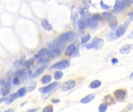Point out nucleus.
<instances>
[{
    "label": "nucleus",
    "instance_id": "f257e3e1",
    "mask_svg": "<svg viewBox=\"0 0 133 112\" xmlns=\"http://www.w3.org/2000/svg\"><path fill=\"white\" fill-rule=\"evenodd\" d=\"M133 0H117L114 7V10L115 12H121L124 10Z\"/></svg>",
    "mask_w": 133,
    "mask_h": 112
},
{
    "label": "nucleus",
    "instance_id": "f03ea898",
    "mask_svg": "<svg viewBox=\"0 0 133 112\" xmlns=\"http://www.w3.org/2000/svg\"><path fill=\"white\" fill-rule=\"evenodd\" d=\"M104 45V40L101 39V38H94L92 42L89 44H87L86 45V48H88V49H96V50H98L100 48H101Z\"/></svg>",
    "mask_w": 133,
    "mask_h": 112
},
{
    "label": "nucleus",
    "instance_id": "7ed1b4c3",
    "mask_svg": "<svg viewBox=\"0 0 133 112\" xmlns=\"http://www.w3.org/2000/svg\"><path fill=\"white\" fill-rule=\"evenodd\" d=\"M70 65V62L69 60H62V61H60L57 63H55L52 68L55 69H57V70H62V69H65L66 68H68Z\"/></svg>",
    "mask_w": 133,
    "mask_h": 112
},
{
    "label": "nucleus",
    "instance_id": "20e7f679",
    "mask_svg": "<svg viewBox=\"0 0 133 112\" xmlns=\"http://www.w3.org/2000/svg\"><path fill=\"white\" fill-rule=\"evenodd\" d=\"M76 86V82L75 80H68L66 81L65 83H64L61 87L62 90V91H68V90H70L72 89H73Z\"/></svg>",
    "mask_w": 133,
    "mask_h": 112
},
{
    "label": "nucleus",
    "instance_id": "39448f33",
    "mask_svg": "<svg viewBox=\"0 0 133 112\" xmlns=\"http://www.w3.org/2000/svg\"><path fill=\"white\" fill-rule=\"evenodd\" d=\"M65 55L72 56V57H76L79 55V53H78V51H77L76 46L74 44H70L65 50Z\"/></svg>",
    "mask_w": 133,
    "mask_h": 112
},
{
    "label": "nucleus",
    "instance_id": "423d86ee",
    "mask_svg": "<svg viewBox=\"0 0 133 112\" xmlns=\"http://www.w3.org/2000/svg\"><path fill=\"white\" fill-rule=\"evenodd\" d=\"M57 86H58V83H56V82L55 83H52L49 86H47V87L41 89L40 91L42 92V94H48V93H51L52 90H54L57 87Z\"/></svg>",
    "mask_w": 133,
    "mask_h": 112
},
{
    "label": "nucleus",
    "instance_id": "0eeeda50",
    "mask_svg": "<svg viewBox=\"0 0 133 112\" xmlns=\"http://www.w3.org/2000/svg\"><path fill=\"white\" fill-rule=\"evenodd\" d=\"M73 37H74L73 32H72V31H68V32H65V33L62 34L61 35V37H60V39H61L62 41L66 42V41H71V40L73 38Z\"/></svg>",
    "mask_w": 133,
    "mask_h": 112
},
{
    "label": "nucleus",
    "instance_id": "6e6552de",
    "mask_svg": "<svg viewBox=\"0 0 133 112\" xmlns=\"http://www.w3.org/2000/svg\"><path fill=\"white\" fill-rule=\"evenodd\" d=\"M98 23V19L94 16L93 17H90L87 19V25L91 29H94L97 27Z\"/></svg>",
    "mask_w": 133,
    "mask_h": 112
},
{
    "label": "nucleus",
    "instance_id": "1a4fd4ad",
    "mask_svg": "<svg viewBox=\"0 0 133 112\" xmlns=\"http://www.w3.org/2000/svg\"><path fill=\"white\" fill-rule=\"evenodd\" d=\"M114 94L118 100H123L126 97V91L124 90H118L114 93Z\"/></svg>",
    "mask_w": 133,
    "mask_h": 112
},
{
    "label": "nucleus",
    "instance_id": "9d476101",
    "mask_svg": "<svg viewBox=\"0 0 133 112\" xmlns=\"http://www.w3.org/2000/svg\"><path fill=\"white\" fill-rule=\"evenodd\" d=\"M132 50H133V44H126V45H124L123 47L121 48L120 53L123 54V55H127Z\"/></svg>",
    "mask_w": 133,
    "mask_h": 112
},
{
    "label": "nucleus",
    "instance_id": "9b49d317",
    "mask_svg": "<svg viewBox=\"0 0 133 112\" xmlns=\"http://www.w3.org/2000/svg\"><path fill=\"white\" fill-rule=\"evenodd\" d=\"M127 26L126 25H122V26H120L118 28V30H117V31H116V33H117V34H118V37H122V36H123L125 34V31H126V29H127Z\"/></svg>",
    "mask_w": 133,
    "mask_h": 112
},
{
    "label": "nucleus",
    "instance_id": "f8f14e48",
    "mask_svg": "<svg viewBox=\"0 0 133 112\" xmlns=\"http://www.w3.org/2000/svg\"><path fill=\"white\" fill-rule=\"evenodd\" d=\"M17 97H18V96H17V94L12 93V94H11L9 96H8V97L5 98V102L7 104H11L12 102H13V101L16 100V98Z\"/></svg>",
    "mask_w": 133,
    "mask_h": 112
},
{
    "label": "nucleus",
    "instance_id": "ddd939ff",
    "mask_svg": "<svg viewBox=\"0 0 133 112\" xmlns=\"http://www.w3.org/2000/svg\"><path fill=\"white\" fill-rule=\"evenodd\" d=\"M95 94H90L85 97H83L82 100H81V103L82 104H88L90 102H91L94 98H95Z\"/></svg>",
    "mask_w": 133,
    "mask_h": 112
},
{
    "label": "nucleus",
    "instance_id": "4468645a",
    "mask_svg": "<svg viewBox=\"0 0 133 112\" xmlns=\"http://www.w3.org/2000/svg\"><path fill=\"white\" fill-rule=\"evenodd\" d=\"M41 26L46 30H52V26L50 24V23L47 19H43L41 21Z\"/></svg>",
    "mask_w": 133,
    "mask_h": 112
},
{
    "label": "nucleus",
    "instance_id": "2eb2a0df",
    "mask_svg": "<svg viewBox=\"0 0 133 112\" xmlns=\"http://www.w3.org/2000/svg\"><path fill=\"white\" fill-rule=\"evenodd\" d=\"M47 54H48V51H47L45 48H43V49H41V50L35 55V58L39 59V58H44V57L47 56Z\"/></svg>",
    "mask_w": 133,
    "mask_h": 112
},
{
    "label": "nucleus",
    "instance_id": "dca6fc26",
    "mask_svg": "<svg viewBox=\"0 0 133 112\" xmlns=\"http://www.w3.org/2000/svg\"><path fill=\"white\" fill-rule=\"evenodd\" d=\"M101 86V82L100 80H94L91 82L89 87L91 89H97V88L100 87Z\"/></svg>",
    "mask_w": 133,
    "mask_h": 112
},
{
    "label": "nucleus",
    "instance_id": "f3484780",
    "mask_svg": "<svg viewBox=\"0 0 133 112\" xmlns=\"http://www.w3.org/2000/svg\"><path fill=\"white\" fill-rule=\"evenodd\" d=\"M87 27H88V25H87V19H83L79 20V27L81 30H84Z\"/></svg>",
    "mask_w": 133,
    "mask_h": 112
},
{
    "label": "nucleus",
    "instance_id": "a211bd4d",
    "mask_svg": "<svg viewBox=\"0 0 133 112\" xmlns=\"http://www.w3.org/2000/svg\"><path fill=\"white\" fill-rule=\"evenodd\" d=\"M119 37L118 36L117 33H115V32H111L108 34V41H115V40H117Z\"/></svg>",
    "mask_w": 133,
    "mask_h": 112
},
{
    "label": "nucleus",
    "instance_id": "6ab92c4d",
    "mask_svg": "<svg viewBox=\"0 0 133 112\" xmlns=\"http://www.w3.org/2000/svg\"><path fill=\"white\" fill-rule=\"evenodd\" d=\"M51 81V76L49 75H45L41 78V83L43 84H48Z\"/></svg>",
    "mask_w": 133,
    "mask_h": 112
},
{
    "label": "nucleus",
    "instance_id": "aec40b11",
    "mask_svg": "<svg viewBox=\"0 0 133 112\" xmlns=\"http://www.w3.org/2000/svg\"><path fill=\"white\" fill-rule=\"evenodd\" d=\"M79 16L77 14H76L75 16H74V19H73V27H74V29H77V27H79Z\"/></svg>",
    "mask_w": 133,
    "mask_h": 112
},
{
    "label": "nucleus",
    "instance_id": "412c9836",
    "mask_svg": "<svg viewBox=\"0 0 133 112\" xmlns=\"http://www.w3.org/2000/svg\"><path fill=\"white\" fill-rule=\"evenodd\" d=\"M46 69V66H42V67H41V68H39L35 73H34V76H33V77H36V76H39L40 74H41L44 71V69Z\"/></svg>",
    "mask_w": 133,
    "mask_h": 112
},
{
    "label": "nucleus",
    "instance_id": "4be33fe9",
    "mask_svg": "<svg viewBox=\"0 0 133 112\" xmlns=\"http://www.w3.org/2000/svg\"><path fill=\"white\" fill-rule=\"evenodd\" d=\"M62 76H63L62 72H61V71H57V72H55V79L56 80H60Z\"/></svg>",
    "mask_w": 133,
    "mask_h": 112
},
{
    "label": "nucleus",
    "instance_id": "5701e85b",
    "mask_svg": "<svg viewBox=\"0 0 133 112\" xmlns=\"http://www.w3.org/2000/svg\"><path fill=\"white\" fill-rule=\"evenodd\" d=\"M90 39V34H87V35H85V36H83V37H82L81 43H82V44H86Z\"/></svg>",
    "mask_w": 133,
    "mask_h": 112
},
{
    "label": "nucleus",
    "instance_id": "b1692460",
    "mask_svg": "<svg viewBox=\"0 0 133 112\" xmlns=\"http://www.w3.org/2000/svg\"><path fill=\"white\" fill-rule=\"evenodd\" d=\"M25 93H26V89L25 88H20L17 92V96L19 97H23L25 95Z\"/></svg>",
    "mask_w": 133,
    "mask_h": 112
},
{
    "label": "nucleus",
    "instance_id": "393cba45",
    "mask_svg": "<svg viewBox=\"0 0 133 112\" xmlns=\"http://www.w3.org/2000/svg\"><path fill=\"white\" fill-rule=\"evenodd\" d=\"M107 109H108V105L106 104H101L99 107V111L100 112L106 111Z\"/></svg>",
    "mask_w": 133,
    "mask_h": 112
},
{
    "label": "nucleus",
    "instance_id": "a878e982",
    "mask_svg": "<svg viewBox=\"0 0 133 112\" xmlns=\"http://www.w3.org/2000/svg\"><path fill=\"white\" fill-rule=\"evenodd\" d=\"M104 100H105L106 103H107V104H112V103H113V101H114L113 98H112V97H111L110 95H108V96H106V97H105V98H104Z\"/></svg>",
    "mask_w": 133,
    "mask_h": 112
},
{
    "label": "nucleus",
    "instance_id": "bb28decb",
    "mask_svg": "<svg viewBox=\"0 0 133 112\" xmlns=\"http://www.w3.org/2000/svg\"><path fill=\"white\" fill-rule=\"evenodd\" d=\"M111 16H112L111 14L109 13V12H104V13H103V17H104V19H106L107 20H108Z\"/></svg>",
    "mask_w": 133,
    "mask_h": 112
},
{
    "label": "nucleus",
    "instance_id": "cd10ccee",
    "mask_svg": "<svg viewBox=\"0 0 133 112\" xmlns=\"http://www.w3.org/2000/svg\"><path fill=\"white\" fill-rule=\"evenodd\" d=\"M12 84L15 85V86H17V85L19 84V79L17 77L13 78V80H12Z\"/></svg>",
    "mask_w": 133,
    "mask_h": 112
},
{
    "label": "nucleus",
    "instance_id": "c85d7f7f",
    "mask_svg": "<svg viewBox=\"0 0 133 112\" xmlns=\"http://www.w3.org/2000/svg\"><path fill=\"white\" fill-rule=\"evenodd\" d=\"M32 62H33V60H32V59H31V60H28L27 62H26L24 63L25 67H26V69H28V68L30 67V65L32 64Z\"/></svg>",
    "mask_w": 133,
    "mask_h": 112
},
{
    "label": "nucleus",
    "instance_id": "c756f323",
    "mask_svg": "<svg viewBox=\"0 0 133 112\" xmlns=\"http://www.w3.org/2000/svg\"><path fill=\"white\" fill-rule=\"evenodd\" d=\"M101 7H102L103 9H110V5H105V4L104 3V2H103V1H101Z\"/></svg>",
    "mask_w": 133,
    "mask_h": 112
},
{
    "label": "nucleus",
    "instance_id": "7c9ffc66",
    "mask_svg": "<svg viewBox=\"0 0 133 112\" xmlns=\"http://www.w3.org/2000/svg\"><path fill=\"white\" fill-rule=\"evenodd\" d=\"M48 62V58H45L44 57L40 58V60H39V63H47Z\"/></svg>",
    "mask_w": 133,
    "mask_h": 112
},
{
    "label": "nucleus",
    "instance_id": "2f4dec72",
    "mask_svg": "<svg viewBox=\"0 0 133 112\" xmlns=\"http://www.w3.org/2000/svg\"><path fill=\"white\" fill-rule=\"evenodd\" d=\"M44 112H52L53 111V108H52L51 107H49V106H48V107H46V108L44 109Z\"/></svg>",
    "mask_w": 133,
    "mask_h": 112
},
{
    "label": "nucleus",
    "instance_id": "473e14b6",
    "mask_svg": "<svg viewBox=\"0 0 133 112\" xmlns=\"http://www.w3.org/2000/svg\"><path fill=\"white\" fill-rule=\"evenodd\" d=\"M22 64H23V63H22L20 61H16V62L14 63V65H15L16 67H19V66H20Z\"/></svg>",
    "mask_w": 133,
    "mask_h": 112
},
{
    "label": "nucleus",
    "instance_id": "72a5a7b5",
    "mask_svg": "<svg viewBox=\"0 0 133 112\" xmlns=\"http://www.w3.org/2000/svg\"><path fill=\"white\" fill-rule=\"evenodd\" d=\"M128 38L129 39H132L133 38V30L129 34V36H128Z\"/></svg>",
    "mask_w": 133,
    "mask_h": 112
},
{
    "label": "nucleus",
    "instance_id": "f704fd0d",
    "mask_svg": "<svg viewBox=\"0 0 133 112\" xmlns=\"http://www.w3.org/2000/svg\"><path fill=\"white\" fill-rule=\"evenodd\" d=\"M118 62V60L117 58H113L112 59V63L113 64H117Z\"/></svg>",
    "mask_w": 133,
    "mask_h": 112
},
{
    "label": "nucleus",
    "instance_id": "c9c22d12",
    "mask_svg": "<svg viewBox=\"0 0 133 112\" xmlns=\"http://www.w3.org/2000/svg\"><path fill=\"white\" fill-rule=\"evenodd\" d=\"M58 102H59V100H57V99L52 100V103H58Z\"/></svg>",
    "mask_w": 133,
    "mask_h": 112
},
{
    "label": "nucleus",
    "instance_id": "e433bc0d",
    "mask_svg": "<svg viewBox=\"0 0 133 112\" xmlns=\"http://www.w3.org/2000/svg\"><path fill=\"white\" fill-rule=\"evenodd\" d=\"M130 80H133V73L130 75Z\"/></svg>",
    "mask_w": 133,
    "mask_h": 112
}]
</instances>
